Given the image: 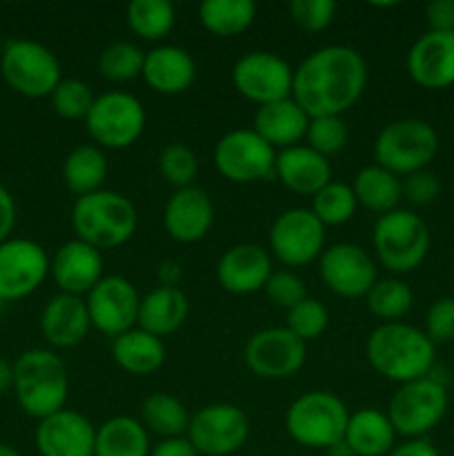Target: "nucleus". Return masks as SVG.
Here are the masks:
<instances>
[{"instance_id": "e433bc0d", "label": "nucleus", "mask_w": 454, "mask_h": 456, "mask_svg": "<svg viewBox=\"0 0 454 456\" xmlns=\"http://www.w3.org/2000/svg\"><path fill=\"white\" fill-rule=\"evenodd\" d=\"M127 25L141 40L158 43L176 25V9L169 0H132L127 4Z\"/></svg>"}, {"instance_id": "a878e982", "label": "nucleus", "mask_w": 454, "mask_h": 456, "mask_svg": "<svg viewBox=\"0 0 454 456\" xmlns=\"http://www.w3.org/2000/svg\"><path fill=\"white\" fill-rule=\"evenodd\" d=\"M274 176L298 196H314L332 178V163L307 145H294L276 154Z\"/></svg>"}, {"instance_id": "f8f14e48", "label": "nucleus", "mask_w": 454, "mask_h": 456, "mask_svg": "<svg viewBox=\"0 0 454 456\" xmlns=\"http://www.w3.org/2000/svg\"><path fill=\"white\" fill-rule=\"evenodd\" d=\"M325 249V225L310 208H289L270 227V254L285 267H305Z\"/></svg>"}, {"instance_id": "f03ea898", "label": "nucleus", "mask_w": 454, "mask_h": 456, "mask_svg": "<svg viewBox=\"0 0 454 456\" xmlns=\"http://www.w3.org/2000/svg\"><path fill=\"white\" fill-rule=\"evenodd\" d=\"M365 356L377 374L392 383L430 377L436 368V346L421 328L403 323H381L369 332Z\"/></svg>"}, {"instance_id": "c03bdc74", "label": "nucleus", "mask_w": 454, "mask_h": 456, "mask_svg": "<svg viewBox=\"0 0 454 456\" xmlns=\"http://www.w3.org/2000/svg\"><path fill=\"white\" fill-rule=\"evenodd\" d=\"M336 16V3L332 0H292L289 3V18L294 25L310 34H320L328 29Z\"/></svg>"}, {"instance_id": "4468645a", "label": "nucleus", "mask_w": 454, "mask_h": 456, "mask_svg": "<svg viewBox=\"0 0 454 456\" xmlns=\"http://www.w3.org/2000/svg\"><path fill=\"white\" fill-rule=\"evenodd\" d=\"M231 83L243 98L263 107L292 96L294 69L274 52H249L234 62Z\"/></svg>"}, {"instance_id": "8fccbe9b", "label": "nucleus", "mask_w": 454, "mask_h": 456, "mask_svg": "<svg viewBox=\"0 0 454 456\" xmlns=\"http://www.w3.org/2000/svg\"><path fill=\"white\" fill-rule=\"evenodd\" d=\"M13 225H16V200L7 187L0 185V243L12 239Z\"/></svg>"}, {"instance_id": "bb28decb", "label": "nucleus", "mask_w": 454, "mask_h": 456, "mask_svg": "<svg viewBox=\"0 0 454 456\" xmlns=\"http://www.w3.org/2000/svg\"><path fill=\"white\" fill-rule=\"evenodd\" d=\"M307 125H310V116L289 96L285 101L258 107L256 114H254L252 129L263 141L270 142L276 151H280L301 145V141H305Z\"/></svg>"}, {"instance_id": "4d7b16f0", "label": "nucleus", "mask_w": 454, "mask_h": 456, "mask_svg": "<svg viewBox=\"0 0 454 456\" xmlns=\"http://www.w3.org/2000/svg\"><path fill=\"white\" fill-rule=\"evenodd\" d=\"M0 456H22L20 452H18L13 445H7V444H0Z\"/></svg>"}, {"instance_id": "a211bd4d", "label": "nucleus", "mask_w": 454, "mask_h": 456, "mask_svg": "<svg viewBox=\"0 0 454 456\" xmlns=\"http://www.w3.org/2000/svg\"><path fill=\"white\" fill-rule=\"evenodd\" d=\"M49 254L31 239L0 243V298L4 303L31 297L49 276Z\"/></svg>"}, {"instance_id": "b1692460", "label": "nucleus", "mask_w": 454, "mask_h": 456, "mask_svg": "<svg viewBox=\"0 0 454 456\" xmlns=\"http://www.w3.org/2000/svg\"><path fill=\"white\" fill-rule=\"evenodd\" d=\"M142 83L160 96L185 94L196 80V61L185 47L178 45H156L145 52L142 61Z\"/></svg>"}, {"instance_id": "ddd939ff", "label": "nucleus", "mask_w": 454, "mask_h": 456, "mask_svg": "<svg viewBox=\"0 0 454 456\" xmlns=\"http://www.w3.org/2000/svg\"><path fill=\"white\" fill-rule=\"evenodd\" d=\"M185 436L200 456H231L247 444L249 419L239 405H205L191 414Z\"/></svg>"}, {"instance_id": "603ef678", "label": "nucleus", "mask_w": 454, "mask_h": 456, "mask_svg": "<svg viewBox=\"0 0 454 456\" xmlns=\"http://www.w3.org/2000/svg\"><path fill=\"white\" fill-rule=\"evenodd\" d=\"M387 456H441V452L430 439H405L403 444L394 445Z\"/></svg>"}, {"instance_id": "de8ad7c7", "label": "nucleus", "mask_w": 454, "mask_h": 456, "mask_svg": "<svg viewBox=\"0 0 454 456\" xmlns=\"http://www.w3.org/2000/svg\"><path fill=\"white\" fill-rule=\"evenodd\" d=\"M401 185H403V199L418 208L434 203L441 194V181L430 169H421L401 178Z\"/></svg>"}, {"instance_id": "c85d7f7f", "label": "nucleus", "mask_w": 454, "mask_h": 456, "mask_svg": "<svg viewBox=\"0 0 454 456\" xmlns=\"http://www.w3.org/2000/svg\"><path fill=\"white\" fill-rule=\"evenodd\" d=\"M343 444L354 456H387L396 445V432L383 410L361 408L350 412Z\"/></svg>"}, {"instance_id": "a19ab883", "label": "nucleus", "mask_w": 454, "mask_h": 456, "mask_svg": "<svg viewBox=\"0 0 454 456\" xmlns=\"http://www.w3.org/2000/svg\"><path fill=\"white\" fill-rule=\"evenodd\" d=\"M347 141H350V129H347L343 116H316V118H310L305 145L319 151L325 159L341 154L345 150Z\"/></svg>"}, {"instance_id": "473e14b6", "label": "nucleus", "mask_w": 454, "mask_h": 456, "mask_svg": "<svg viewBox=\"0 0 454 456\" xmlns=\"http://www.w3.org/2000/svg\"><path fill=\"white\" fill-rule=\"evenodd\" d=\"M352 190H354L356 203L369 212L378 214V216L399 209L401 199H403L401 178L377 163L359 169V174L352 181Z\"/></svg>"}, {"instance_id": "9b49d317", "label": "nucleus", "mask_w": 454, "mask_h": 456, "mask_svg": "<svg viewBox=\"0 0 454 456\" xmlns=\"http://www.w3.org/2000/svg\"><path fill=\"white\" fill-rule=\"evenodd\" d=\"M276 154L254 129H231L214 147V167L230 183L249 185L274 178Z\"/></svg>"}, {"instance_id": "bf43d9fd", "label": "nucleus", "mask_w": 454, "mask_h": 456, "mask_svg": "<svg viewBox=\"0 0 454 456\" xmlns=\"http://www.w3.org/2000/svg\"><path fill=\"white\" fill-rule=\"evenodd\" d=\"M452 196H454V194H452Z\"/></svg>"}, {"instance_id": "1a4fd4ad", "label": "nucleus", "mask_w": 454, "mask_h": 456, "mask_svg": "<svg viewBox=\"0 0 454 456\" xmlns=\"http://www.w3.org/2000/svg\"><path fill=\"white\" fill-rule=\"evenodd\" d=\"M0 74L9 89L25 98H49L62 80L61 61L43 43L9 40L0 56Z\"/></svg>"}, {"instance_id": "f3484780", "label": "nucleus", "mask_w": 454, "mask_h": 456, "mask_svg": "<svg viewBox=\"0 0 454 456\" xmlns=\"http://www.w3.org/2000/svg\"><path fill=\"white\" fill-rule=\"evenodd\" d=\"M319 274L325 288L341 298H365L378 281L377 263L356 243H334L319 258Z\"/></svg>"}, {"instance_id": "2eb2a0df", "label": "nucleus", "mask_w": 454, "mask_h": 456, "mask_svg": "<svg viewBox=\"0 0 454 456\" xmlns=\"http://www.w3.org/2000/svg\"><path fill=\"white\" fill-rule=\"evenodd\" d=\"M243 356L245 365L256 377L279 381L301 372L307 359V346L288 328H265L247 338Z\"/></svg>"}, {"instance_id": "f257e3e1", "label": "nucleus", "mask_w": 454, "mask_h": 456, "mask_svg": "<svg viewBox=\"0 0 454 456\" xmlns=\"http://www.w3.org/2000/svg\"><path fill=\"white\" fill-rule=\"evenodd\" d=\"M368 87V62L347 45H325L294 69L292 98L310 118L343 116Z\"/></svg>"}, {"instance_id": "5fc2aeb1", "label": "nucleus", "mask_w": 454, "mask_h": 456, "mask_svg": "<svg viewBox=\"0 0 454 456\" xmlns=\"http://www.w3.org/2000/svg\"><path fill=\"white\" fill-rule=\"evenodd\" d=\"M13 390V363L0 359V396Z\"/></svg>"}, {"instance_id": "09e8293b", "label": "nucleus", "mask_w": 454, "mask_h": 456, "mask_svg": "<svg viewBox=\"0 0 454 456\" xmlns=\"http://www.w3.org/2000/svg\"><path fill=\"white\" fill-rule=\"evenodd\" d=\"M426 20L430 31H454V0H432L426 7Z\"/></svg>"}, {"instance_id": "6e6d98bb", "label": "nucleus", "mask_w": 454, "mask_h": 456, "mask_svg": "<svg viewBox=\"0 0 454 456\" xmlns=\"http://www.w3.org/2000/svg\"><path fill=\"white\" fill-rule=\"evenodd\" d=\"M325 454H328V456H354V454H352V450L347 448L343 441H341V444H336V445H332V448L325 450Z\"/></svg>"}, {"instance_id": "0eeeda50", "label": "nucleus", "mask_w": 454, "mask_h": 456, "mask_svg": "<svg viewBox=\"0 0 454 456\" xmlns=\"http://www.w3.org/2000/svg\"><path fill=\"white\" fill-rule=\"evenodd\" d=\"M439 134L423 118H399L387 123L374 141V160L394 176L405 178L427 169L439 154Z\"/></svg>"}, {"instance_id": "72a5a7b5", "label": "nucleus", "mask_w": 454, "mask_h": 456, "mask_svg": "<svg viewBox=\"0 0 454 456\" xmlns=\"http://www.w3.org/2000/svg\"><path fill=\"white\" fill-rule=\"evenodd\" d=\"M258 7L254 0H205L199 4V20L205 31L218 38H231L256 20Z\"/></svg>"}, {"instance_id": "6ab92c4d", "label": "nucleus", "mask_w": 454, "mask_h": 456, "mask_svg": "<svg viewBox=\"0 0 454 456\" xmlns=\"http://www.w3.org/2000/svg\"><path fill=\"white\" fill-rule=\"evenodd\" d=\"M409 78L423 89H448L454 85V31H430L418 36L405 56Z\"/></svg>"}, {"instance_id": "423d86ee", "label": "nucleus", "mask_w": 454, "mask_h": 456, "mask_svg": "<svg viewBox=\"0 0 454 456\" xmlns=\"http://www.w3.org/2000/svg\"><path fill=\"white\" fill-rule=\"evenodd\" d=\"M430 230L427 223L412 209H394L374 223L372 245L378 263L392 274H409L418 270L430 252Z\"/></svg>"}, {"instance_id": "cd10ccee", "label": "nucleus", "mask_w": 454, "mask_h": 456, "mask_svg": "<svg viewBox=\"0 0 454 456\" xmlns=\"http://www.w3.org/2000/svg\"><path fill=\"white\" fill-rule=\"evenodd\" d=\"M190 316V298L181 288H154L141 298L138 328L163 338L178 332Z\"/></svg>"}, {"instance_id": "20e7f679", "label": "nucleus", "mask_w": 454, "mask_h": 456, "mask_svg": "<svg viewBox=\"0 0 454 456\" xmlns=\"http://www.w3.org/2000/svg\"><path fill=\"white\" fill-rule=\"evenodd\" d=\"M71 227L76 239L98 252L129 243L138 230V209L125 194L101 190L76 199L71 208Z\"/></svg>"}, {"instance_id": "49530a36", "label": "nucleus", "mask_w": 454, "mask_h": 456, "mask_svg": "<svg viewBox=\"0 0 454 456\" xmlns=\"http://www.w3.org/2000/svg\"><path fill=\"white\" fill-rule=\"evenodd\" d=\"M423 332L434 346L454 343V297H441L427 307Z\"/></svg>"}, {"instance_id": "37998d69", "label": "nucleus", "mask_w": 454, "mask_h": 456, "mask_svg": "<svg viewBox=\"0 0 454 456\" xmlns=\"http://www.w3.org/2000/svg\"><path fill=\"white\" fill-rule=\"evenodd\" d=\"M329 325V312L316 298L307 297L305 301L298 303L296 307L288 312V325L285 328L292 334H296L301 341H314V338L323 337V332Z\"/></svg>"}, {"instance_id": "c9c22d12", "label": "nucleus", "mask_w": 454, "mask_h": 456, "mask_svg": "<svg viewBox=\"0 0 454 456\" xmlns=\"http://www.w3.org/2000/svg\"><path fill=\"white\" fill-rule=\"evenodd\" d=\"M365 305L374 319L383 323H399L412 310L414 292L403 279L387 276V279H378L365 294Z\"/></svg>"}, {"instance_id": "412c9836", "label": "nucleus", "mask_w": 454, "mask_h": 456, "mask_svg": "<svg viewBox=\"0 0 454 456\" xmlns=\"http://www.w3.org/2000/svg\"><path fill=\"white\" fill-rule=\"evenodd\" d=\"M36 448L40 456H93L96 426L76 410H61L38 421Z\"/></svg>"}, {"instance_id": "a18cd8bd", "label": "nucleus", "mask_w": 454, "mask_h": 456, "mask_svg": "<svg viewBox=\"0 0 454 456\" xmlns=\"http://www.w3.org/2000/svg\"><path fill=\"white\" fill-rule=\"evenodd\" d=\"M263 292L267 294L272 303L276 307H283V310H292L298 303L307 298L305 283L298 274H294L292 270H279L272 272L270 281L265 283V289Z\"/></svg>"}, {"instance_id": "864d4df0", "label": "nucleus", "mask_w": 454, "mask_h": 456, "mask_svg": "<svg viewBox=\"0 0 454 456\" xmlns=\"http://www.w3.org/2000/svg\"><path fill=\"white\" fill-rule=\"evenodd\" d=\"M156 279H158L160 288H178L182 281V267L181 263L174 258H165L156 267Z\"/></svg>"}, {"instance_id": "7c9ffc66", "label": "nucleus", "mask_w": 454, "mask_h": 456, "mask_svg": "<svg viewBox=\"0 0 454 456\" xmlns=\"http://www.w3.org/2000/svg\"><path fill=\"white\" fill-rule=\"evenodd\" d=\"M107 172L109 165H107L105 150L93 142L74 147L62 160V183L71 194H76V199L105 190L102 185L107 181Z\"/></svg>"}, {"instance_id": "2f4dec72", "label": "nucleus", "mask_w": 454, "mask_h": 456, "mask_svg": "<svg viewBox=\"0 0 454 456\" xmlns=\"http://www.w3.org/2000/svg\"><path fill=\"white\" fill-rule=\"evenodd\" d=\"M151 441L138 419L111 417L96 428L93 456H150Z\"/></svg>"}, {"instance_id": "ea45409f", "label": "nucleus", "mask_w": 454, "mask_h": 456, "mask_svg": "<svg viewBox=\"0 0 454 456\" xmlns=\"http://www.w3.org/2000/svg\"><path fill=\"white\" fill-rule=\"evenodd\" d=\"M158 172L174 190L191 187L199 176V156L185 142H169L158 156Z\"/></svg>"}, {"instance_id": "39448f33", "label": "nucleus", "mask_w": 454, "mask_h": 456, "mask_svg": "<svg viewBox=\"0 0 454 456\" xmlns=\"http://www.w3.org/2000/svg\"><path fill=\"white\" fill-rule=\"evenodd\" d=\"M350 410L334 392L310 390L296 396L285 412L289 439L307 450H328L341 444Z\"/></svg>"}, {"instance_id": "9d476101", "label": "nucleus", "mask_w": 454, "mask_h": 456, "mask_svg": "<svg viewBox=\"0 0 454 456\" xmlns=\"http://www.w3.org/2000/svg\"><path fill=\"white\" fill-rule=\"evenodd\" d=\"M147 114L142 102L129 92H105L96 96L85 127L101 150H127L142 136Z\"/></svg>"}, {"instance_id": "5701e85b", "label": "nucleus", "mask_w": 454, "mask_h": 456, "mask_svg": "<svg viewBox=\"0 0 454 456\" xmlns=\"http://www.w3.org/2000/svg\"><path fill=\"white\" fill-rule=\"evenodd\" d=\"M272 272V254L256 243L234 245L216 263L218 285L236 297L265 289Z\"/></svg>"}, {"instance_id": "4be33fe9", "label": "nucleus", "mask_w": 454, "mask_h": 456, "mask_svg": "<svg viewBox=\"0 0 454 456\" xmlns=\"http://www.w3.org/2000/svg\"><path fill=\"white\" fill-rule=\"evenodd\" d=\"M102 252L92 245L74 239L62 243L53 252L49 263V274L62 294L74 297H87L93 288L102 281Z\"/></svg>"}, {"instance_id": "7ed1b4c3", "label": "nucleus", "mask_w": 454, "mask_h": 456, "mask_svg": "<svg viewBox=\"0 0 454 456\" xmlns=\"http://www.w3.org/2000/svg\"><path fill=\"white\" fill-rule=\"evenodd\" d=\"M13 395L25 414L38 421L65 410L69 396L65 361L47 347L22 352L13 363Z\"/></svg>"}, {"instance_id": "6e6552de", "label": "nucleus", "mask_w": 454, "mask_h": 456, "mask_svg": "<svg viewBox=\"0 0 454 456\" xmlns=\"http://www.w3.org/2000/svg\"><path fill=\"white\" fill-rule=\"evenodd\" d=\"M450 408L448 386L434 374L396 387L387 403V419L396 436L427 439L432 430L445 419Z\"/></svg>"}, {"instance_id": "dca6fc26", "label": "nucleus", "mask_w": 454, "mask_h": 456, "mask_svg": "<svg viewBox=\"0 0 454 456\" xmlns=\"http://www.w3.org/2000/svg\"><path fill=\"white\" fill-rule=\"evenodd\" d=\"M141 298L136 285L125 276H102L101 283L85 297L92 328L109 338L129 332L138 325Z\"/></svg>"}, {"instance_id": "f704fd0d", "label": "nucleus", "mask_w": 454, "mask_h": 456, "mask_svg": "<svg viewBox=\"0 0 454 456\" xmlns=\"http://www.w3.org/2000/svg\"><path fill=\"white\" fill-rule=\"evenodd\" d=\"M190 419L191 414L185 403L167 392L150 395L141 405V423L150 435L160 436V439L185 436Z\"/></svg>"}, {"instance_id": "aec40b11", "label": "nucleus", "mask_w": 454, "mask_h": 456, "mask_svg": "<svg viewBox=\"0 0 454 456\" xmlns=\"http://www.w3.org/2000/svg\"><path fill=\"white\" fill-rule=\"evenodd\" d=\"M214 225V203L199 185L174 190L163 209V227L172 240L194 245L209 234Z\"/></svg>"}, {"instance_id": "c756f323", "label": "nucleus", "mask_w": 454, "mask_h": 456, "mask_svg": "<svg viewBox=\"0 0 454 456\" xmlns=\"http://www.w3.org/2000/svg\"><path fill=\"white\" fill-rule=\"evenodd\" d=\"M111 359L123 372L134 374V377H150L163 368L167 350H165L163 338L154 337L136 325L129 332L114 338Z\"/></svg>"}, {"instance_id": "393cba45", "label": "nucleus", "mask_w": 454, "mask_h": 456, "mask_svg": "<svg viewBox=\"0 0 454 456\" xmlns=\"http://www.w3.org/2000/svg\"><path fill=\"white\" fill-rule=\"evenodd\" d=\"M92 330L87 303L83 297L58 292L49 298L40 314V332L43 338L56 350H69L80 346Z\"/></svg>"}, {"instance_id": "58836bf2", "label": "nucleus", "mask_w": 454, "mask_h": 456, "mask_svg": "<svg viewBox=\"0 0 454 456\" xmlns=\"http://www.w3.org/2000/svg\"><path fill=\"white\" fill-rule=\"evenodd\" d=\"M142 61H145V52L138 45L118 40V43L107 45L98 53V71L109 83H129V80L141 78Z\"/></svg>"}, {"instance_id": "13d9d810", "label": "nucleus", "mask_w": 454, "mask_h": 456, "mask_svg": "<svg viewBox=\"0 0 454 456\" xmlns=\"http://www.w3.org/2000/svg\"><path fill=\"white\" fill-rule=\"evenodd\" d=\"M4 305H7V303H4L3 298H0V312H3V307H4Z\"/></svg>"}, {"instance_id": "3c124183", "label": "nucleus", "mask_w": 454, "mask_h": 456, "mask_svg": "<svg viewBox=\"0 0 454 456\" xmlns=\"http://www.w3.org/2000/svg\"><path fill=\"white\" fill-rule=\"evenodd\" d=\"M150 456H200L187 436H174V439H160L151 448Z\"/></svg>"}, {"instance_id": "4c0bfd02", "label": "nucleus", "mask_w": 454, "mask_h": 456, "mask_svg": "<svg viewBox=\"0 0 454 456\" xmlns=\"http://www.w3.org/2000/svg\"><path fill=\"white\" fill-rule=\"evenodd\" d=\"M312 212L325 227H338L352 221L359 209L352 185L341 181H329L320 191L312 196Z\"/></svg>"}, {"instance_id": "79ce46f5", "label": "nucleus", "mask_w": 454, "mask_h": 456, "mask_svg": "<svg viewBox=\"0 0 454 456\" xmlns=\"http://www.w3.org/2000/svg\"><path fill=\"white\" fill-rule=\"evenodd\" d=\"M49 98L53 111L65 120H85L96 101L92 87L80 78H62Z\"/></svg>"}]
</instances>
